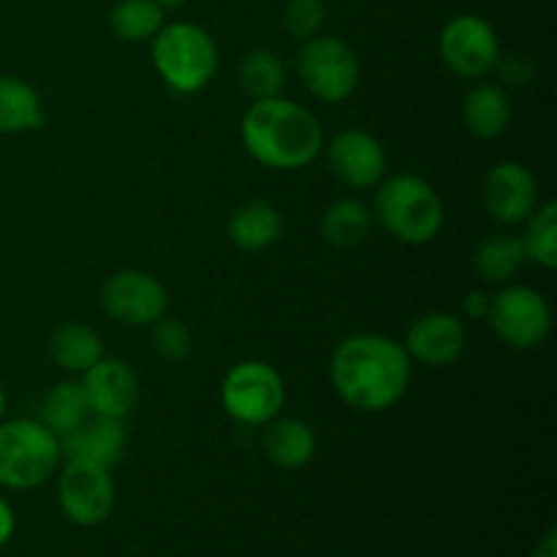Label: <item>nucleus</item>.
<instances>
[{
    "label": "nucleus",
    "instance_id": "nucleus-7",
    "mask_svg": "<svg viewBox=\"0 0 557 557\" xmlns=\"http://www.w3.org/2000/svg\"><path fill=\"white\" fill-rule=\"evenodd\" d=\"M299 79L324 103H341L359 85V58L343 38L313 36L299 49Z\"/></svg>",
    "mask_w": 557,
    "mask_h": 557
},
{
    "label": "nucleus",
    "instance_id": "nucleus-23",
    "mask_svg": "<svg viewBox=\"0 0 557 557\" xmlns=\"http://www.w3.org/2000/svg\"><path fill=\"white\" fill-rule=\"evenodd\" d=\"M166 25V9L158 0H117L109 11V27L128 44H145Z\"/></svg>",
    "mask_w": 557,
    "mask_h": 557
},
{
    "label": "nucleus",
    "instance_id": "nucleus-1",
    "mask_svg": "<svg viewBox=\"0 0 557 557\" xmlns=\"http://www.w3.org/2000/svg\"><path fill=\"white\" fill-rule=\"evenodd\" d=\"M332 389L346 406L381 413L397 406L411 384V357L403 343L375 332L351 335L335 348L330 362Z\"/></svg>",
    "mask_w": 557,
    "mask_h": 557
},
{
    "label": "nucleus",
    "instance_id": "nucleus-4",
    "mask_svg": "<svg viewBox=\"0 0 557 557\" xmlns=\"http://www.w3.org/2000/svg\"><path fill=\"white\" fill-rule=\"evenodd\" d=\"M218 63L215 38L194 22H169L152 38V65L174 92L194 96L205 90L215 79Z\"/></svg>",
    "mask_w": 557,
    "mask_h": 557
},
{
    "label": "nucleus",
    "instance_id": "nucleus-19",
    "mask_svg": "<svg viewBox=\"0 0 557 557\" xmlns=\"http://www.w3.org/2000/svg\"><path fill=\"white\" fill-rule=\"evenodd\" d=\"M226 232L239 250L256 253L277 243L283 232V215L272 201L250 199L232 212Z\"/></svg>",
    "mask_w": 557,
    "mask_h": 557
},
{
    "label": "nucleus",
    "instance_id": "nucleus-32",
    "mask_svg": "<svg viewBox=\"0 0 557 557\" xmlns=\"http://www.w3.org/2000/svg\"><path fill=\"white\" fill-rule=\"evenodd\" d=\"M14 528H16L14 509L9 506V500L0 498V547H5V544L11 542V536H14Z\"/></svg>",
    "mask_w": 557,
    "mask_h": 557
},
{
    "label": "nucleus",
    "instance_id": "nucleus-6",
    "mask_svg": "<svg viewBox=\"0 0 557 557\" xmlns=\"http://www.w3.org/2000/svg\"><path fill=\"white\" fill-rule=\"evenodd\" d=\"M223 411L239 424L264 428L281 417L286 403V384L272 364L261 359H245L234 364L221 384Z\"/></svg>",
    "mask_w": 557,
    "mask_h": 557
},
{
    "label": "nucleus",
    "instance_id": "nucleus-26",
    "mask_svg": "<svg viewBox=\"0 0 557 557\" xmlns=\"http://www.w3.org/2000/svg\"><path fill=\"white\" fill-rule=\"evenodd\" d=\"M525 250H522L520 237H495L482 239L473 250V272L482 277L484 283H506L520 272L525 264Z\"/></svg>",
    "mask_w": 557,
    "mask_h": 557
},
{
    "label": "nucleus",
    "instance_id": "nucleus-10",
    "mask_svg": "<svg viewBox=\"0 0 557 557\" xmlns=\"http://www.w3.org/2000/svg\"><path fill=\"white\" fill-rule=\"evenodd\" d=\"M101 305L114 321L125 326H152L166 315L169 292L156 275L145 270L114 272L101 292Z\"/></svg>",
    "mask_w": 557,
    "mask_h": 557
},
{
    "label": "nucleus",
    "instance_id": "nucleus-34",
    "mask_svg": "<svg viewBox=\"0 0 557 557\" xmlns=\"http://www.w3.org/2000/svg\"><path fill=\"white\" fill-rule=\"evenodd\" d=\"M158 3H161L163 9H177V5L188 3V0H158Z\"/></svg>",
    "mask_w": 557,
    "mask_h": 557
},
{
    "label": "nucleus",
    "instance_id": "nucleus-16",
    "mask_svg": "<svg viewBox=\"0 0 557 557\" xmlns=\"http://www.w3.org/2000/svg\"><path fill=\"white\" fill-rule=\"evenodd\" d=\"M123 422L125 419L90 413L74 433L60 438V455L65 457V462H87V466L109 471L112 466H117L128 446V433H125Z\"/></svg>",
    "mask_w": 557,
    "mask_h": 557
},
{
    "label": "nucleus",
    "instance_id": "nucleus-12",
    "mask_svg": "<svg viewBox=\"0 0 557 557\" xmlns=\"http://www.w3.org/2000/svg\"><path fill=\"white\" fill-rule=\"evenodd\" d=\"M326 163L335 180L348 188H379L386 177V150L373 134L348 128L326 147Z\"/></svg>",
    "mask_w": 557,
    "mask_h": 557
},
{
    "label": "nucleus",
    "instance_id": "nucleus-13",
    "mask_svg": "<svg viewBox=\"0 0 557 557\" xmlns=\"http://www.w3.org/2000/svg\"><path fill=\"white\" fill-rule=\"evenodd\" d=\"M482 199L484 210L493 221L504 223V226H517V223L528 221V215L539 207V183L531 169L522 163H495L484 177Z\"/></svg>",
    "mask_w": 557,
    "mask_h": 557
},
{
    "label": "nucleus",
    "instance_id": "nucleus-18",
    "mask_svg": "<svg viewBox=\"0 0 557 557\" xmlns=\"http://www.w3.org/2000/svg\"><path fill=\"white\" fill-rule=\"evenodd\" d=\"M515 109H511L509 96L500 85L482 82L471 87L462 101V123L476 139H498L509 131Z\"/></svg>",
    "mask_w": 557,
    "mask_h": 557
},
{
    "label": "nucleus",
    "instance_id": "nucleus-17",
    "mask_svg": "<svg viewBox=\"0 0 557 557\" xmlns=\"http://www.w3.org/2000/svg\"><path fill=\"white\" fill-rule=\"evenodd\" d=\"M261 449L272 466L283 471H299L315 455V433L308 422L292 417H275L264 424Z\"/></svg>",
    "mask_w": 557,
    "mask_h": 557
},
{
    "label": "nucleus",
    "instance_id": "nucleus-28",
    "mask_svg": "<svg viewBox=\"0 0 557 557\" xmlns=\"http://www.w3.org/2000/svg\"><path fill=\"white\" fill-rule=\"evenodd\" d=\"M150 343L158 357L174 364L185 362L190 357V351H194V335H190L188 326L177 319H166V315L152 324Z\"/></svg>",
    "mask_w": 557,
    "mask_h": 557
},
{
    "label": "nucleus",
    "instance_id": "nucleus-2",
    "mask_svg": "<svg viewBox=\"0 0 557 557\" xmlns=\"http://www.w3.org/2000/svg\"><path fill=\"white\" fill-rule=\"evenodd\" d=\"M239 136L248 156L275 172L310 166L324 150V128L315 114L283 96L250 103Z\"/></svg>",
    "mask_w": 557,
    "mask_h": 557
},
{
    "label": "nucleus",
    "instance_id": "nucleus-8",
    "mask_svg": "<svg viewBox=\"0 0 557 557\" xmlns=\"http://www.w3.org/2000/svg\"><path fill=\"white\" fill-rule=\"evenodd\" d=\"M490 326L509 348L531 351L547 341L553 310L542 292L531 286H504L490 302Z\"/></svg>",
    "mask_w": 557,
    "mask_h": 557
},
{
    "label": "nucleus",
    "instance_id": "nucleus-5",
    "mask_svg": "<svg viewBox=\"0 0 557 557\" xmlns=\"http://www.w3.org/2000/svg\"><path fill=\"white\" fill-rule=\"evenodd\" d=\"M60 441L36 419L0 422V487L33 490L58 471Z\"/></svg>",
    "mask_w": 557,
    "mask_h": 557
},
{
    "label": "nucleus",
    "instance_id": "nucleus-3",
    "mask_svg": "<svg viewBox=\"0 0 557 557\" xmlns=\"http://www.w3.org/2000/svg\"><path fill=\"white\" fill-rule=\"evenodd\" d=\"M373 215L400 243L428 245L444 228V201L428 180L397 174L379 185Z\"/></svg>",
    "mask_w": 557,
    "mask_h": 557
},
{
    "label": "nucleus",
    "instance_id": "nucleus-30",
    "mask_svg": "<svg viewBox=\"0 0 557 557\" xmlns=\"http://www.w3.org/2000/svg\"><path fill=\"white\" fill-rule=\"evenodd\" d=\"M495 69L500 71V76H504L506 82H509L511 87H522L531 82L533 76V65L528 63L525 58H520V54H509V58H498V63H495Z\"/></svg>",
    "mask_w": 557,
    "mask_h": 557
},
{
    "label": "nucleus",
    "instance_id": "nucleus-25",
    "mask_svg": "<svg viewBox=\"0 0 557 557\" xmlns=\"http://www.w3.org/2000/svg\"><path fill=\"white\" fill-rule=\"evenodd\" d=\"M87 417H90V406H87L85 389H82L79 381H63V384L52 386L44 397L41 424L58 441L74 433Z\"/></svg>",
    "mask_w": 557,
    "mask_h": 557
},
{
    "label": "nucleus",
    "instance_id": "nucleus-20",
    "mask_svg": "<svg viewBox=\"0 0 557 557\" xmlns=\"http://www.w3.org/2000/svg\"><path fill=\"white\" fill-rule=\"evenodd\" d=\"M49 357L69 373H87L103 357V341L96 330L79 321H65L49 335Z\"/></svg>",
    "mask_w": 557,
    "mask_h": 557
},
{
    "label": "nucleus",
    "instance_id": "nucleus-24",
    "mask_svg": "<svg viewBox=\"0 0 557 557\" xmlns=\"http://www.w3.org/2000/svg\"><path fill=\"white\" fill-rule=\"evenodd\" d=\"M237 79L250 101H264V98H275L283 92V87H286V65L272 49H250L239 60Z\"/></svg>",
    "mask_w": 557,
    "mask_h": 557
},
{
    "label": "nucleus",
    "instance_id": "nucleus-31",
    "mask_svg": "<svg viewBox=\"0 0 557 557\" xmlns=\"http://www.w3.org/2000/svg\"><path fill=\"white\" fill-rule=\"evenodd\" d=\"M490 302H493V294L487 292H471L466 297V313L476 321H487L490 315Z\"/></svg>",
    "mask_w": 557,
    "mask_h": 557
},
{
    "label": "nucleus",
    "instance_id": "nucleus-11",
    "mask_svg": "<svg viewBox=\"0 0 557 557\" xmlns=\"http://www.w3.org/2000/svg\"><path fill=\"white\" fill-rule=\"evenodd\" d=\"M58 500L63 515L79 528H96L112 515L114 484L107 468L87 462H65L58 482Z\"/></svg>",
    "mask_w": 557,
    "mask_h": 557
},
{
    "label": "nucleus",
    "instance_id": "nucleus-9",
    "mask_svg": "<svg viewBox=\"0 0 557 557\" xmlns=\"http://www.w3.org/2000/svg\"><path fill=\"white\" fill-rule=\"evenodd\" d=\"M438 54L449 71L466 79H482L500 58L495 27L479 14H457L438 36Z\"/></svg>",
    "mask_w": 557,
    "mask_h": 557
},
{
    "label": "nucleus",
    "instance_id": "nucleus-29",
    "mask_svg": "<svg viewBox=\"0 0 557 557\" xmlns=\"http://www.w3.org/2000/svg\"><path fill=\"white\" fill-rule=\"evenodd\" d=\"M326 11L321 0H288L283 9V27L297 41H308V38L319 36L324 27Z\"/></svg>",
    "mask_w": 557,
    "mask_h": 557
},
{
    "label": "nucleus",
    "instance_id": "nucleus-35",
    "mask_svg": "<svg viewBox=\"0 0 557 557\" xmlns=\"http://www.w3.org/2000/svg\"><path fill=\"white\" fill-rule=\"evenodd\" d=\"M3 417H5V392L3 386H0V422H3Z\"/></svg>",
    "mask_w": 557,
    "mask_h": 557
},
{
    "label": "nucleus",
    "instance_id": "nucleus-22",
    "mask_svg": "<svg viewBox=\"0 0 557 557\" xmlns=\"http://www.w3.org/2000/svg\"><path fill=\"white\" fill-rule=\"evenodd\" d=\"M370 228H373V212L362 199H351V196L332 201L321 218V234L335 248H354L364 243Z\"/></svg>",
    "mask_w": 557,
    "mask_h": 557
},
{
    "label": "nucleus",
    "instance_id": "nucleus-33",
    "mask_svg": "<svg viewBox=\"0 0 557 557\" xmlns=\"http://www.w3.org/2000/svg\"><path fill=\"white\" fill-rule=\"evenodd\" d=\"M533 557H557V531L549 528L542 539H539L536 549H533Z\"/></svg>",
    "mask_w": 557,
    "mask_h": 557
},
{
    "label": "nucleus",
    "instance_id": "nucleus-21",
    "mask_svg": "<svg viewBox=\"0 0 557 557\" xmlns=\"http://www.w3.org/2000/svg\"><path fill=\"white\" fill-rule=\"evenodd\" d=\"M44 125V103L22 76H0V134H25Z\"/></svg>",
    "mask_w": 557,
    "mask_h": 557
},
{
    "label": "nucleus",
    "instance_id": "nucleus-14",
    "mask_svg": "<svg viewBox=\"0 0 557 557\" xmlns=\"http://www.w3.org/2000/svg\"><path fill=\"white\" fill-rule=\"evenodd\" d=\"M79 384L85 389L90 413L98 417L125 419L139 403V379L123 359L101 357L87 373H82Z\"/></svg>",
    "mask_w": 557,
    "mask_h": 557
},
{
    "label": "nucleus",
    "instance_id": "nucleus-15",
    "mask_svg": "<svg viewBox=\"0 0 557 557\" xmlns=\"http://www.w3.org/2000/svg\"><path fill=\"white\" fill-rule=\"evenodd\" d=\"M468 332L457 315L451 313H424L408 330L403 348L408 351L411 362H422L428 368H446L457 362L466 351Z\"/></svg>",
    "mask_w": 557,
    "mask_h": 557
},
{
    "label": "nucleus",
    "instance_id": "nucleus-27",
    "mask_svg": "<svg viewBox=\"0 0 557 557\" xmlns=\"http://www.w3.org/2000/svg\"><path fill=\"white\" fill-rule=\"evenodd\" d=\"M522 250L525 259L533 264L544 267V270H555L557 267V205L547 201V205L536 207L528 215L525 234H520Z\"/></svg>",
    "mask_w": 557,
    "mask_h": 557
}]
</instances>
